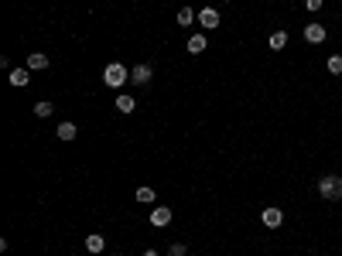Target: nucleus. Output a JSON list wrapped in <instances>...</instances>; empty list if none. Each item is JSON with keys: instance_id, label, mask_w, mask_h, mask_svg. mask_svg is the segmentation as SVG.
Instances as JSON below:
<instances>
[{"instance_id": "1", "label": "nucleus", "mask_w": 342, "mask_h": 256, "mask_svg": "<svg viewBox=\"0 0 342 256\" xmlns=\"http://www.w3.org/2000/svg\"><path fill=\"white\" fill-rule=\"evenodd\" d=\"M319 195L329 201H339L342 198V178L339 174H325V178H319Z\"/></svg>"}, {"instance_id": "2", "label": "nucleus", "mask_w": 342, "mask_h": 256, "mask_svg": "<svg viewBox=\"0 0 342 256\" xmlns=\"http://www.w3.org/2000/svg\"><path fill=\"white\" fill-rule=\"evenodd\" d=\"M127 79H130V72H127L120 62H110V65L103 68V82H106V86H113V89H116V86H124Z\"/></svg>"}, {"instance_id": "3", "label": "nucleus", "mask_w": 342, "mask_h": 256, "mask_svg": "<svg viewBox=\"0 0 342 256\" xmlns=\"http://www.w3.org/2000/svg\"><path fill=\"white\" fill-rule=\"evenodd\" d=\"M260 222L267 225V229H277V225L284 222V212H281V209H274V205H271V209H263V212H260Z\"/></svg>"}, {"instance_id": "4", "label": "nucleus", "mask_w": 342, "mask_h": 256, "mask_svg": "<svg viewBox=\"0 0 342 256\" xmlns=\"http://www.w3.org/2000/svg\"><path fill=\"white\" fill-rule=\"evenodd\" d=\"M199 24H202L205 31H216V28H219V11H216V7H205V11H199Z\"/></svg>"}, {"instance_id": "5", "label": "nucleus", "mask_w": 342, "mask_h": 256, "mask_svg": "<svg viewBox=\"0 0 342 256\" xmlns=\"http://www.w3.org/2000/svg\"><path fill=\"white\" fill-rule=\"evenodd\" d=\"M325 34H329V31H325L322 24L311 21V24L305 28V41H308V45H322V41H325Z\"/></svg>"}, {"instance_id": "6", "label": "nucleus", "mask_w": 342, "mask_h": 256, "mask_svg": "<svg viewBox=\"0 0 342 256\" xmlns=\"http://www.w3.org/2000/svg\"><path fill=\"white\" fill-rule=\"evenodd\" d=\"M171 222V209H164V205H158V209L151 212V225L154 229H164V225Z\"/></svg>"}, {"instance_id": "7", "label": "nucleus", "mask_w": 342, "mask_h": 256, "mask_svg": "<svg viewBox=\"0 0 342 256\" xmlns=\"http://www.w3.org/2000/svg\"><path fill=\"white\" fill-rule=\"evenodd\" d=\"M130 82L148 86V82H151V65H134V68H130Z\"/></svg>"}, {"instance_id": "8", "label": "nucleus", "mask_w": 342, "mask_h": 256, "mask_svg": "<svg viewBox=\"0 0 342 256\" xmlns=\"http://www.w3.org/2000/svg\"><path fill=\"white\" fill-rule=\"evenodd\" d=\"M28 68H34V72L48 68V55H41V52H31V55H28Z\"/></svg>"}, {"instance_id": "9", "label": "nucleus", "mask_w": 342, "mask_h": 256, "mask_svg": "<svg viewBox=\"0 0 342 256\" xmlns=\"http://www.w3.org/2000/svg\"><path fill=\"white\" fill-rule=\"evenodd\" d=\"M103 246H106V239H103L100 233L86 236V249H89V253H103Z\"/></svg>"}, {"instance_id": "10", "label": "nucleus", "mask_w": 342, "mask_h": 256, "mask_svg": "<svg viewBox=\"0 0 342 256\" xmlns=\"http://www.w3.org/2000/svg\"><path fill=\"white\" fill-rule=\"evenodd\" d=\"M188 52H192V55H202L205 52V34H192V38H188Z\"/></svg>"}, {"instance_id": "11", "label": "nucleus", "mask_w": 342, "mask_h": 256, "mask_svg": "<svg viewBox=\"0 0 342 256\" xmlns=\"http://www.w3.org/2000/svg\"><path fill=\"white\" fill-rule=\"evenodd\" d=\"M195 17H199V14H195L192 7H182V11H178V24H182V28H192Z\"/></svg>"}, {"instance_id": "12", "label": "nucleus", "mask_w": 342, "mask_h": 256, "mask_svg": "<svg viewBox=\"0 0 342 256\" xmlns=\"http://www.w3.org/2000/svg\"><path fill=\"white\" fill-rule=\"evenodd\" d=\"M76 134H79L76 123H62V126H58V137H62V140H76Z\"/></svg>"}, {"instance_id": "13", "label": "nucleus", "mask_w": 342, "mask_h": 256, "mask_svg": "<svg viewBox=\"0 0 342 256\" xmlns=\"http://www.w3.org/2000/svg\"><path fill=\"white\" fill-rule=\"evenodd\" d=\"M284 45H287V34H284V31H274V34H271V48H274V52H281Z\"/></svg>"}, {"instance_id": "14", "label": "nucleus", "mask_w": 342, "mask_h": 256, "mask_svg": "<svg viewBox=\"0 0 342 256\" xmlns=\"http://www.w3.org/2000/svg\"><path fill=\"white\" fill-rule=\"evenodd\" d=\"M28 79H31V75H28L24 68H14V72H11V86H28Z\"/></svg>"}, {"instance_id": "15", "label": "nucleus", "mask_w": 342, "mask_h": 256, "mask_svg": "<svg viewBox=\"0 0 342 256\" xmlns=\"http://www.w3.org/2000/svg\"><path fill=\"white\" fill-rule=\"evenodd\" d=\"M134 106H137V103L130 99V96H116V110H120V113H134Z\"/></svg>"}, {"instance_id": "16", "label": "nucleus", "mask_w": 342, "mask_h": 256, "mask_svg": "<svg viewBox=\"0 0 342 256\" xmlns=\"http://www.w3.org/2000/svg\"><path fill=\"white\" fill-rule=\"evenodd\" d=\"M137 201L151 205V201H154V188H148V185H144V188H137Z\"/></svg>"}, {"instance_id": "17", "label": "nucleus", "mask_w": 342, "mask_h": 256, "mask_svg": "<svg viewBox=\"0 0 342 256\" xmlns=\"http://www.w3.org/2000/svg\"><path fill=\"white\" fill-rule=\"evenodd\" d=\"M52 113H55L52 103H34V116H52Z\"/></svg>"}, {"instance_id": "18", "label": "nucleus", "mask_w": 342, "mask_h": 256, "mask_svg": "<svg viewBox=\"0 0 342 256\" xmlns=\"http://www.w3.org/2000/svg\"><path fill=\"white\" fill-rule=\"evenodd\" d=\"M329 72H332V75H342V55H332L329 58Z\"/></svg>"}, {"instance_id": "19", "label": "nucleus", "mask_w": 342, "mask_h": 256, "mask_svg": "<svg viewBox=\"0 0 342 256\" xmlns=\"http://www.w3.org/2000/svg\"><path fill=\"white\" fill-rule=\"evenodd\" d=\"M168 256H185V246L182 243H171L168 246Z\"/></svg>"}, {"instance_id": "20", "label": "nucleus", "mask_w": 342, "mask_h": 256, "mask_svg": "<svg viewBox=\"0 0 342 256\" xmlns=\"http://www.w3.org/2000/svg\"><path fill=\"white\" fill-rule=\"evenodd\" d=\"M305 7L308 11H322V0H305Z\"/></svg>"}, {"instance_id": "21", "label": "nucleus", "mask_w": 342, "mask_h": 256, "mask_svg": "<svg viewBox=\"0 0 342 256\" xmlns=\"http://www.w3.org/2000/svg\"><path fill=\"white\" fill-rule=\"evenodd\" d=\"M144 256H158V253H154V249H148V253H144Z\"/></svg>"}, {"instance_id": "22", "label": "nucleus", "mask_w": 342, "mask_h": 256, "mask_svg": "<svg viewBox=\"0 0 342 256\" xmlns=\"http://www.w3.org/2000/svg\"><path fill=\"white\" fill-rule=\"evenodd\" d=\"M116 256H124V253H116Z\"/></svg>"}]
</instances>
